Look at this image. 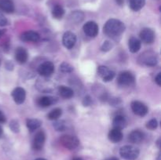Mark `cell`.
I'll return each mask as SVG.
<instances>
[{
	"instance_id": "6da1fadb",
	"label": "cell",
	"mask_w": 161,
	"mask_h": 160,
	"mask_svg": "<svg viewBox=\"0 0 161 160\" xmlns=\"http://www.w3.org/2000/svg\"><path fill=\"white\" fill-rule=\"evenodd\" d=\"M126 26L121 20L117 19H109L104 25L103 31L110 38H117L125 31Z\"/></svg>"
},
{
	"instance_id": "7a4b0ae2",
	"label": "cell",
	"mask_w": 161,
	"mask_h": 160,
	"mask_svg": "<svg viewBox=\"0 0 161 160\" xmlns=\"http://www.w3.org/2000/svg\"><path fill=\"white\" fill-rule=\"evenodd\" d=\"M138 63L147 67H155L158 64V56L153 51H146L142 53L138 59Z\"/></svg>"
},
{
	"instance_id": "3957f363",
	"label": "cell",
	"mask_w": 161,
	"mask_h": 160,
	"mask_svg": "<svg viewBox=\"0 0 161 160\" xmlns=\"http://www.w3.org/2000/svg\"><path fill=\"white\" fill-rule=\"evenodd\" d=\"M140 151L133 145L123 146L119 149V155L126 160H135L139 156Z\"/></svg>"
},
{
	"instance_id": "277c9868",
	"label": "cell",
	"mask_w": 161,
	"mask_h": 160,
	"mask_svg": "<svg viewBox=\"0 0 161 160\" xmlns=\"http://www.w3.org/2000/svg\"><path fill=\"white\" fill-rule=\"evenodd\" d=\"M60 144L68 150H74L80 145V140L72 135H63L60 137Z\"/></svg>"
},
{
	"instance_id": "5b68a950",
	"label": "cell",
	"mask_w": 161,
	"mask_h": 160,
	"mask_svg": "<svg viewBox=\"0 0 161 160\" xmlns=\"http://www.w3.org/2000/svg\"><path fill=\"white\" fill-rule=\"evenodd\" d=\"M135 77L131 72L124 71L118 75L117 83L120 86H130L135 83Z\"/></svg>"
},
{
	"instance_id": "8992f818",
	"label": "cell",
	"mask_w": 161,
	"mask_h": 160,
	"mask_svg": "<svg viewBox=\"0 0 161 160\" xmlns=\"http://www.w3.org/2000/svg\"><path fill=\"white\" fill-rule=\"evenodd\" d=\"M131 109L133 112L135 113L136 115L140 116V117H143V116L146 115L148 113V108L144 103L138 100H134L131 102Z\"/></svg>"
},
{
	"instance_id": "52a82bcc",
	"label": "cell",
	"mask_w": 161,
	"mask_h": 160,
	"mask_svg": "<svg viewBox=\"0 0 161 160\" xmlns=\"http://www.w3.org/2000/svg\"><path fill=\"white\" fill-rule=\"evenodd\" d=\"M97 74L102 78L104 82H110L114 78L115 72L108 67L104 65H101L97 67Z\"/></svg>"
},
{
	"instance_id": "ba28073f",
	"label": "cell",
	"mask_w": 161,
	"mask_h": 160,
	"mask_svg": "<svg viewBox=\"0 0 161 160\" xmlns=\"http://www.w3.org/2000/svg\"><path fill=\"white\" fill-rule=\"evenodd\" d=\"M38 72L43 77H49L54 72V65L50 61H45L38 67Z\"/></svg>"
},
{
	"instance_id": "9c48e42d",
	"label": "cell",
	"mask_w": 161,
	"mask_h": 160,
	"mask_svg": "<svg viewBox=\"0 0 161 160\" xmlns=\"http://www.w3.org/2000/svg\"><path fill=\"white\" fill-rule=\"evenodd\" d=\"M76 35L72 31H66L63 35L62 43L63 45L68 50H71L75 46L76 43Z\"/></svg>"
},
{
	"instance_id": "30bf717a",
	"label": "cell",
	"mask_w": 161,
	"mask_h": 160,
	"mask_svg": "<svg viewBox=\"0 0 161 160\" xmlns=\"http://www.w3.org/2000/svg\"><path fill=\"white\" fill-rule=\"evenodd\" d=\"M46 141V134L42 130L38 132L32 141V148L36 151H39L43 147Z\"/></svg>"
},
{
	"instance_id": "8fae6325",
	"label": "cell",
	"mask_w": 161,
	"mask_h": 160,
	"mask_svg": "<svg viewBox=\"0 0 161 160\" xmlns=\"http://www.w3.org/2000/svg\"><path fill=\"white\" fill-rule=\"evenodd\" d=\"M83 31L87 36L94 38L98 34V25L94 21H88L83 25Z\"/></svg>"
},
{
	"instance_id": "7c38bea8",
	"label": "cell",
	"mask_w": 161,
	"mask_h": 160,
	"mask_svg": "<svg viewBox=\"0 0 161 160\" xmlns=\"http://www.w3.org/2000/svg\"><path fill=\"white\" fill-rule=\"evenodd\" d=\"M140 39L146 44H151L155 39V32L152 28H144L140 32Z\"/></svg>"
},
{
	"instance_id": "4fadbf2b",
	"label": "cell",
	"mask_w": 161,
	"mask_h": 160,
	"mask_svg": "<svg viewBox=\"0 0 161 160\" xmlns=\"http://www.w3.org/2000/svg\"><path fill=\"white\" fill-rule=\"evenodd\" d=\"M14 102L17 104H21L26 99V91L22 87H17L12 91L11 93Z\"/></svg>"
},
{
	"instance_id": "5bb4252c",
	"label": "cell",
	"mask_w": 161,
	"mask_h": 160,
	"mask_svg": "<svg viewBox=\"0 0 161 160\" xmlns=\"http://www.w3.org/2000/svg\"><path fill=\"white\" fill-rule=\"evenodd\" d=\"M37 88L40 91L43 93L51 92L53 89H54V83L51 81L50 79H46V78H42V79H39L37 83Z\"/></svg>"
},
{
	"instance_id": "9a60e30c",
	"label": "cell",
	"mask_w": 161,
	"mask_h": 160,
	"mask_svg": "<svg viewBox=\"0 0 161 160\" xmlns=\"http://www.w3.org/2000/svg\"><path fill=\"white\" fill-rule=\"evenodd\" d=\"M20 39L23 42H37L40 40V35L39 33L34 31H27L22 33L20 35Z\"/></svg>"
},
{
	"instance_id": "2e32d148",
	"label": "cell",
	"mask_w": 161,
	"mask_h": 160,
	"mask_svg": "<svg viewBox=\"0 0 161 160\" xmlns=\"http://www.w3.org/2000/svg\"><path fill=\"white\" fill-rule=\"evenodd\" d=\"M28 51L23 47H18L15 50V59L17 63L20 64H25L28 61Z\"/></svg>"
},
{
	"instance_id": "e0dca14e",
	"label": "cell",
	"mask_w": 161,
	"mask_h": 160,
	"mask_svg": "<svg viewBox=\"0 0 161 160\" xmlns=\"http://www.w3.org/2000/svg\"><path fill=\"white\" fill-rule=\"evenodd\" d=\"M145 137L144 133L138 130H133L130 132L128 136V141L133 144H140L143 141Z\"/></svg>"
},
{
	"instance_id": "ac0fdd59",
	"label": "cell",
	"mask_w": 161,
	"mask_h": 160,
	"mask_svg": "<svg viewBox=\"0 0 161 160\" xmlns=\"http://www.w3.org/2000/svg\"><path fill=\"white\" fill-rule=\"evenodd\" d=\"M108 136L110 141L113 143H118L122 141L123 137H124V134H123L121 130L113 128L109 131Z\"/></svg>"
},
{
	"instance_id": "d6986e66",
	"label": "cell",
	"mask_w": 161,
	"mask_h": 160,
	"mask_svg": "<svg viewBox=\"0 0 161 160\" xmlns=\"http://www.w3.org/2000/svg\"><path fill=\"white\" fill-rule=\"evenodd\" d=\"M127 120H126L125 117L123 116L122 115H117L114 117L113 121V127L116 129H119V130H123L127 126Z\"/></svg>"
},
{
	"instance_id": "ffe728a7",
	"label": "cell",
	"mask_w": 161,
	"mask_h": 160,
	"mask_svg": "<svg viewBox=\"0 0 161 160\" xmlns=\"http://www.w3.org/2000/svg\"><path fill=\"white\" fill-rule=\"evenodd\" d=\"M142 46L141 41L135 37H131L128 41V48L131 53H138Z\"/></svg>"
},
{
	"instance_id": "44dd1931",
	"label": "cell",
	"mask_w": 161,
	"mask_h": 160,
	"mask_svg": "<svg viewBox=\"0 0 161 160\" xmlns=\"http://www.w3.org/2000/svg\"><path fill=\"white\" fill-rule=\"evenodd\" d=\"M14 9V4L11 0H0V10L7 13H12Z\"/></svg>"
},
{
	"instance_id": "7402d4cb",
	"label": "cell",
	"mask_w": 161,
	"mask_h": 160,
	"mask_svg": "<svg viewBox=\"0 0 161 160\" xmlns=\"http://www.w3.org/2000/svg\"><path fill=\"white\" fill-rule=\"evenodd\" d=\"M58 93H59V95L64 99H70L74 96L73 89L65 86H59Z\"/></svg>"
},
{
	"instance_id": "603a6c76",
	"label": "cell",
	"mask_w": 161,
	"mask_h": 160,
	"mask_svg": "<svg viewBox=\"0 0 161 160\" xmlns=\"http://www.w3.org/2000/svg\"><path fill=\"white\" fill-rule=\"evenodd\" d=\"M57 102V98L52 97H42L38 100V104L39 106L42 107V108H47V107H50V105L53 104Z\"/></svg>"
},
{
	"instance_id": "cb8c5ba5",
	"label": "cell",
	"mask_w": 161,
	"mask_h": 160,
	"mask_svg": "<svg viewBox=\"0 0 161 160\" xmlns=\"http://www.w3.org/2000/svg\"><path fill=\"white\" fill-rule=\"evenodd\" d=\"M26 125L29 131L33 132L42 125V122L37 119H28L26 120Z\"/></svg>"
},
{
	"instance_id": "d4e9b609",
	"label": "cell",
	"mask_w": 161,
	"mask_h": 160,
	"mask_svg": "<svg viewBox=\"0 0 161 160\" xmlns=\"http://www.w3.org/2000/svg\"><path fill=\"white\" fill-rule=\"evenodd\" d=\"M83 18H84V14H83V12L79 10L72 12L69 15V20L72 23H80L81 21H83Z\"/></svg>"
},
{
	"instance_id": "484cf974",
	"label": "cell",
	"mask_w": 161,
	"mask_h": 160,
	"mask_svg": "<svg viewBox=\"0 0 161 160\" xmlns=\"http://www.w3.org/2000/svg\"><path fill=\"white\" fill-rule=\"evenodd\" d=\"M64 15V9L61 5H55L54 6L52 9V16H53V18L58 19V20H60V19L62 18Z\"/></svg>"
},
{
	"instance_id": "4316f807",
	"label": "cell",
	"mask_w": 161,
	"mask_h": 160,
	"mask_svg": "<svg viewBox=\"0 0 161 160\" xmlns=\"http://www.w3.org/2000/svg\"><path fill=\"white\" fill-rule=\"evenodd\" d=\"M146 0H130V7L134 11H139L143 8Z\"/></svg>"
},
{
	"instance_id": "83f0119b",
	"label": "cell",
	"mask_w": 161,
	"mask_h": 160,
	"mask_svg": "<svg viewBox=\"0 0 161 160\" xmlns=\"http://www.w3.org/2000/svg\"><path fill=\"white\" fill-rule=\"evenodd\" d=\"M61 115H62V110L61 108H54L47 115V119H50V120H57L61 117Z\"/></svg>"
},
{
	"instance_id": "f1b7e54d",
	"label": "cell",
	"mask_w": 161,
	"mask_h": 160,
	"mask_svg": "<svg viewBox=\"0 0 161 160\" xmlns=\"http://www.w3.org/2000/svg\"><path fill=\"white\" fill-rule=\"evenodd\" d=\"M59 71L62 73H72L74 71V67L69 63L62 62L60 64Z\"/></svg>"
},
{
	"instance_id": "f546056e",
	"label": "cell",
	"mask_w": 161,
	"mask_h": 160,
	"mask_svg": "<svg viewBox=\"0 0 161 160\" xmlns=\"http://www.w3.org/2000/svg\"><path fill=\"white\" fill-rule=\"evenodd\" d=\"M53 126L57 131H64L66 130V122L64 120H55V122H53Z\"/></svg>"
},
{
	"instance_id": "4dcf8cb0",
	"label": "cell",
	"mask_w": 161,
	"mask_h": 160,
	"mask_svg": "<svg viewBox=\"0 0 161 160\" xmlns=\"http://www.w3.org/2000/svg\"><path fill=\"white\" fill-rule=\"evenodd\" d=\"M113 48V42H110V41H105L103 42V44L101 46V50L102 52H108L109 50H111Z\"/></svg>"
},
{
	"instance_id": "1f68e13d",
	"label": "cell",
	"mask_w": 161,
	"mask_h": 160,
	"mask_svg": "<svg viewBox=\"0 0 161 160\" xmlns=\"http://www.w3.org/2000/svg\"><path fill=\"white\" fill-rule=\"evenodd\" d=\"M158 126V121L156 119H152L146 123V128L149 130H156Z\"/></svg>"
},
{
	"instance_id": "d6a6232c",
	"label": "cell",
	"mask_w": 161,
	"mask_h": 160,
	"mask_svg": "<svg viewBox=\"0 0 161 160\" xmlns=\"http://www.w3.org/2000/svg\"><path fill=\"white\" fill-rule=\"evenodd\" d=\"M9 128L12 130L14 133H19L20 131V124H19L18 121L17 120H12L9 123Z\"/></svg>"
},
{
	"instance_id": "836d02e7",
	"label": "cell",
	"mask_w": 161,
	"mask_h": 160,
	"mask_svg": "<svg viewBox=\"0 0 161 160\" xmlns=\"http://www.w3.org/2000/svg\"><path fill=\"white\" fill-rule=\"evenodd\" d=\"M8 24V20L4 14L0 11V27H4Z\"/></svg>"
},
{
	"instance_id": "e575fe53",
	"label": "cell",
	"mask_w": 161,
	"mask_h": 160,
	"mask_svg": "<svg viewBox=\"0 0 161 160\" xmlns=\"http://www.w3.org/2000/svg\"><path fill=\"white\" fill-rule=\"evenodd\" d=\"M91 103H92V100H91L90 96H86L84 97V99L83 100V104L86 107L90 106L91 104Z\"/></svg>"
},
{
	"instance_id": "d590c367",
	"label": "cell",
	"mask_w": 161,
	"mask_h": 160,
	"mask_svg": "<svg viewBox=\"0 0 161 160\" xmlns=\"http://www.w3.org/2000/svg\"><path fill=\"white\" fill-rule=\"evenodd\" d=\"M2 48L5 52H7L9 48V40H4L2 42Z\"/></svg>"
},
{
	"instance_id": "8d00e7d4",
	"label": "cell",
	"mask_w": 161,
	"mask_h": 160,
	"mask_svg": "<svg viewBox=\"0 0 161 160\" xmlns=\"http://www.w3.org/2000/svg\"><path fill=\"white\" fill-rule=\"evenodd\" d=\"M155 82H156V83H157V84L159 86H161V73H160V72H159L158 75H157V76H156Z\"/></svg>"
},
{
	"instance_id": "74e56055",
	"label": "cell",
	"mask_w": 161,
	"mask_h": 160,
	"mask_svg": "<svg viewBox=\"0 0 161 160\" xmlns=\"http://www.w3.org/2000/svg\"><path fill=\"white\" fill-rule=\"evenodd\" d=\"M6 122V118L2 111H0V123H5Z\"/></svg>"
},
{
	"instance_id": "f35d334b",
	"label": "cell",
	"mask_w": 161,
	"mask_h": 160,
	"mask_svg": "<svg viewBox=\"0 0 161 160\" xmlns=\"http://www.w3.org/2000/svg\"><path fill=\"white\" fill-rule=\"evenodd\" d=\"M6 67L7 70L12 71L13 69H14V64H13V63L10 62V61H8L6 64Z\"/></svg>"
},
{
	"instance_id": "ab89813d",
	"label": "cell",
	"mask_w": 161,
	"mask_h": 160,
	"mask_svg": "<svg viewBox=\"0 0 161 160\" xmlns=\"http://www.w3.org/2000/svg\"><path fill=\"white\" fill-rule=\"evenodd\" d=\"M115 1H116V3H117L119 6H122L124 3V0H115Z\"/></svg>"
},
{
	"instance_id": "60d3db41",
	"label": "cell",
	"mask_w": 161,
	"mask_h": 160,
	"mask_svg": "<svg viewBox=\"0 0 161 160\" xmlns=\"http://www.w3.org/2000/svg\"><path fill=\"white\" fill-rule=\"evenodd\" d=\"M5 33H6V30H5V29H0V39H1V38L3 37V35H4Z\"/></svg>"
},
{
	"instance_id": "b9f144b4",
	"label": "cell",
	"mask_w": 161,
	"mask_h": 160,
	"mask_svg": "<svg viewBox=\"0 0 161 160\" xmlns=\"http://www.w3.org/2000/svg\"><path fill=\"white\" fill-rule=\"evenodd\" d=\"M105 160H119V158H116V157H111V158H107V159H105Z\"/></svg>"
},
{
	"instance_id": "7bdbcfd3",
	"label": "cell",
	"mask_w": 161,
	"mask_h": 160,
	"mask_svg": "<svg viewBox=\"0 0 161 160\" xmlns=\"http://www.w3.org/2000/svg\"><path fill=\"white\" fill-rule=\"evenodd\" d=\"M3 128H2V126L0 125V136L3 135Z\"/></svg>"
},
{
	"instance_id": "ee69618b",
	"label": "cell",
	"mask_w": 161,
	"mask_h": 160,
	"mask_svg": "<svg viewBox=\"0 0 161 160\" xmlns=\"http://www.w3.org/2000/svg\"><path fill=\"white\" fill-rule=\"evenodd\" d=\"M160 138H159L158 141H157V146H158V147H160Z\"/></svg>"
},
{
	"instance_id": "f6af8a7d",
	"label": "cell",
	"mask_w": 161,
	"mask_h": 160,
	"mask_svg": "<svg viewBox=\"0 0 161 160\" xmlns=\"http://www.w3.org/2000/svg\"><path fill=\"white\" fill-rule=\"evenodd\" d=\"M72 160H83V159L81 158H74Z\"/></svg>"
},
{
	"instance_id": "bcb514c9",
	"label": "cell",
	"mask_w": 161,
	"mask_h": 160,
	"mask_svg": "<svg viewBox=\"0 0 161 160\" xmlns=\"http://www.w3.org/2000/svg\"><path fill=\"white\" fill-rule=\"evenodd\" d=\"M35 160H47V159H46V158H38Z\"/></svg>"
}]
</instances>
